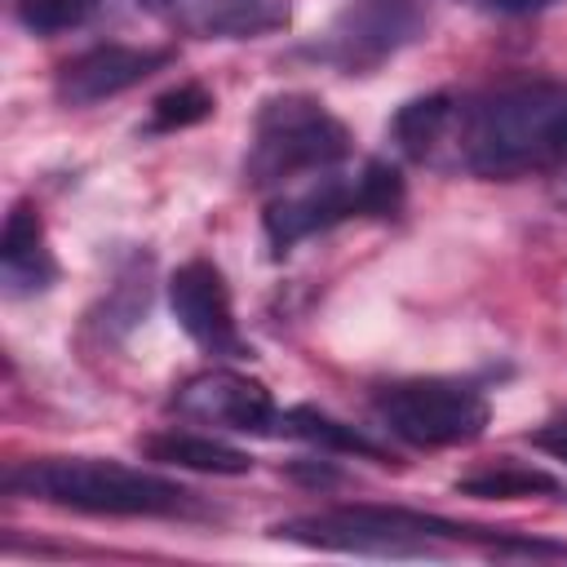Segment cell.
I'll list each match as a JSON object with an SVG mask.
<instances>
[{"label":"cell","mask_w":567,"mask_h":567,"mask_svg":"<svg viewBox=\"0 0 567 567\" xmlns=\"http://www.w3.org/2000/svg\"><path fill=\"white\" fill-rule=\"evenodd\" d=\"M372 408L381 425L412 447H461L474 443L492 421L483 390L452 377H412L381 385Z\"/></svg>","instance_id":"8992f818"},{"label":"cell","mask_w":567,"mask_h":567,"mask_svg":"<svg viewBox=\"0 0 567 567\" xmlns=\"http://www.w3.org/2000/svg\"><path fill=\"white\" fill-rule=\"evenodd\" d=\"M217 111L213 93L199 84V80H186L168 93H159L151 102V120H146V133H177V128H190V124H204L208 115Z\"/></svg>","instance_id":"e0dca14e"},{"label":"cell","mask_w":567,"mask_h":567,"mask_svg":"<svg viewBox=\"0 0 567 567\" xmlns=\"http://www.w3.org/2000/svg\"><path fill=\"white\" fill-rule=\"evenodd\" d=\"M0 275L9 292H44L58 279V261L44 239V221L31 204H13L0 235Z\"/></svg>","instance_id":"7c38bea8"},{"label":"cell","mask_w":567,"mask_h":567,"mask_svg":"<svg viewBox=\"0 0 567 567\" xmlns=\"http://www.w3.org/2000/svg\"><path fill=\"white\" fill-rule=\"evenodd\" d=\"M461 496H483V501H523V496H540V492H558V483L536 470V465H518V461H496L483 470H470L456 478Z\"/></svg>","instance_id":"9a60e30c"},{"label":"cell","mask_w":567,"mask_h":567,"mask_svg":"<svg viewBox=\"0 0 567 567\" xmlns=\"http://www.w3.org/2000/svg\"><path fill=\"white\" fill-rule=\"evenodd\" d=\"M350 155V128L310 93L266 97L252 115V137L244 155L248 186H292L310 173L337 168Z\"/></svg>","instance_id":"3957f363"},{"label":"cell","mask_w":567,"mask_h":567,"mask_svg":"<svg viewBox=\"0 0 567 567\" xmlns=\"http://www.w3.org/2000/svg\"><path fill=\"white\" fill-rule=\"evenodd\" d=\"M284 430H288V434H301V439H310V443H319V447H328V452H350V456L390 461V452H385L377 439H368L363 430H354V425H346V421H337V416H328V412H315V408H288V412H284Z\"/></svg>","instance_id":"2e32d148"},{"label":"cell","mask_w":567,"mask_h":567,"mask_svg":"<svg viewBox=\"0 0 567 567\" xmlns=\"http://www.w3.org/2000/svg\"><path fill=\"white\" fill-rule=\"evenodd\" d=\"M421 22L425 18L416 0H350L319 35V44H310V58L346 75H363L412 44L421 35Z\"/></svg>","instance_id":"52a82bcc"},{"label":"cell","mask_w":567,"mask_h":567,"mask_svg":"<svg viewBox=\"0 0 567 567\" xmlns=\"http://www.w3.org/2000/svg\"><path fill=\"white\" fill-rule=\"evenodd\" d=\"M142 452L159 465H182V470H199V474H248L252 456L213 439V434H186V430H159L142 439Z\"/></svg>","instance_id":"4fadbf2b"},{"label":"cell","mask_w":567,"mask_h":567,"mask_svg":"<svg viewBox=\"0 0 567 567\" xmlns=\"http://www.w3.org/2000/svg\"><path fill=\"white\" fill-rule=\"evenodd\" d=\"M434 164L487 182H514L567 164V84L509 80L478 97H456Z\"/></svg>","instance_id":"6da1fadb"},{"label":"cell","mask_w":567,"mask_h":567,"mask_svg":"<svg viewBox=\"0 0 567 567\" xmlns=\"http://www.w3.org/2000/svg\"><path fill=\"white\" fill-rule=\"evenodd\" d=\"M168 306H173V319L182 323V332L199 350L230 354V359L248 354V341L239 337V323H235V301H230L226 275L208 257H190L173 270Z\"/></svg>","instance_id":"9c48e42d"},{"label":"cell","mask_w":567,"mask_h":567,"mask_svg":"<svg viewBox=\"0 0 567 567\" xmlns=\"http://www.w3.org/2000/svg\"><path fill=\"white\" fill-rule=\"evenodd\" d=\"M18 18L27 31L35 35H58V31H71L80 22H89V13L97 9V0H13Z\"/></svg>","instance_id":"ac0fdd59"},{"label":"cell","mask_w":567,"mask_h":567,"mask_svg":"<svg viewBox=\"0 0 567 567\" xmlns=\"http://www.w3.org/2000/svg\"><path fill=\"white\" fill-rule=\"evenodd\" d=\"M403 204V177L385 159H368L359 173H310L297 186H284L266 204V239L275 252H288L292 244L323 235L354 217H390Z\"/></svg>","instance_id":"277c9868"},{"label":"cell","mask_w":567,"mask_h":567,"mask_svg":"<svg viewBox=\"0 0 567 567\" xmlns=\"http://www.w3.org/2000/svg\"><path fill=\"white\" fill-rule=\"evenodd\" d=\"M275 536L310 549H337V554L425 558V554H439L443 540H456L461 527L434 514L399 509V505H337V509L288 518L275 527Z\"/></svg>","instance_id":"5b68a950"},{"label":"cell","mask_w":567,"mask_h":567,"mask_svg":"<svg viewBox=\"0 0 567 567\" xmlns=\"http://www.w3.org/2000/svg\"><path fill=\"white\" fill-rule=\"evenodd\" d=\"M452 106H456L452 93H430V97L408 102V106L394 115V142H399L412 159L434 164L439 151H443V137H447V124H452Z\"/></svg>","instance_id":"5bb4252c"},{"label":"cell","mask_w":567,"mask_h":567,"mask_svg":"<svg viewBox=\"0 0 567 567\" xmlns=\"http://www.w3.org/2000/svg\"><path fill=\"white\" fill-rule=\"evenodd\" d=\"M168 62H173V49H159V44H93L58 66L53 93L62 106H93L137 89Z\"/></svg>","instance_id":"30bf717a"},{"label":"cell","mask_w":567,"mask_h":567,"mask_svg":"<svg viewBox=\"0 0 567 567\" xmlns=\"http://www.w3.org/2000/svg\"><path fill=\"white\" fill-rule=\"evenodd\" d=\"M465 4L487 9V13H536V9H545L554 0H465Z\"/></svg>","instance_id":"ffe728a7"},{"label":"cell","mask_w":567,"mask_h":567,"mask_svg":"<svg viewBox=\"0 0 567 567\" xmlns=\"http://www.w3.org/2000/svg\"><path fill=\"white\" fill-rule=\"evenodd\" d=\"M4 487L58 509L75 514H111V518H168L190 505V492L120 461L102 456H40L22 461L4 474Z\"/></svg>","instance_id":"7a4b0ae2"},{"label":"cell","mask_w":567,"mask_h":567,"mask_svg":"<svg viewBox=\"0 0 567 567\" xmlns=\"http://www.w3.org/2000/svg\"><path fill=\"white\" fill-rule=\"evenodd\" d=\"M173 412L199 425L235 430V434H270L275 421H284L270 390L230 368H208V372L186 377L173 390Z\"/></svg>","instance_id":"ba28073f"},{"label":"cell","mask_w":567,"mask_h":567,"mask_svg":"<svg viewBox=\"0 0 567 567\" xmlns=\"http://www.w3.org/2000/svg\"><path fill=\"white\" fill-rule=\"evenodd\" d=\"M142 9L195 40H257L292 18L288 0H142Z\"/></svg>","instance_id":"8fae6325"},{"label":"cell","mask_w":567,"mask_h":567,"mask_svg":"<svg viewBox=\"0 0 567 567\" xmlns=\"http://www.w3.org/2000/svg\"><path fill=\"white\" fill-rule=\"evenodd\" d=\"M532 443H536L540 452H549L554 461H567V421H549L545 430L532 434Z\"/></svg>","instance_id":"d6986e66"}]
</instances>
